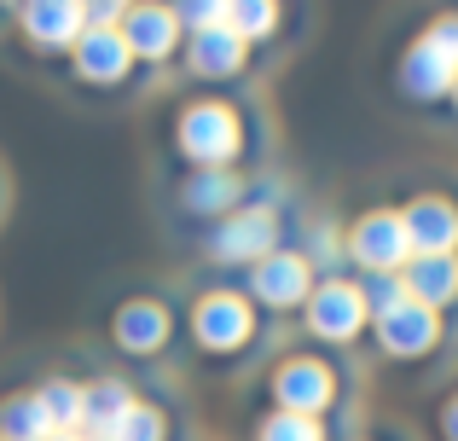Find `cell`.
I'll return each mask as SVG.
<instances>
[{"mask_svg":"<svg viewBox=\"0 0 458 441\" xmlns=\"http://www.w3.org/2000/svg\"><path fill=\"white\" fill-rule=\"evenodd\" d=\"M168 140L186 169H238L256 151V116L244 111V99L198 93V99H180Z\"/></svg>","mask_w":458,"mask_h":441,"instance_id":"obj_1","label":"cell"},{"mask_svg":"<svg viewBox=\"0 0 458 441\" xmlns=\"http://www.w3.org/2000/svg\"><path fill=\"white\" fill-rule=\"evenodd\" d=\"M186 337H191V349H198L203 360L233 366V360H244V354L256 349L261 308L250 302L244 291H226V284L198 291V296H191V314H186Z\"/></svg>","mask_w":458,"mask_h":441,"instance_id":"obj_2","label":"cell"},{"mask_svg":"<svg viewBox=\"0 0 458 441\" xmlns=\"http://www.w3.org/2000/svg\"><path fill=\"white\" fill-rule=\"evenodd\" d=\"M284 244V204L279 198H250L244 209H233L226 221H215L203 233V261L209 267H256L261 256Z\"/></svg>","mask_w":458,"mask_h":441,"instance_id":"obj_3","label":"cell"},{"mask_svg":"<svg viewBox=\"0 0 458 441\" xmlns=\"http://www.w3.org/2000/svg\"><path fill=\"white\" fill-rule=\"evenodd\" d=\"M267 401L273 412H296V419H325L336 424V407H343V372H336L325 354H284L267 372Z\"/></svg>","mask_w":458,"mask_h":441,"instance_id":"obj_4","label":"cell"},{"mask_svg":"<svg viewBox=\"0 0 458 441\" xmlns=\"http://www.w3.org/2000/svg\"><path fill=\"white\" fill-rule=\"evenodd\" d=\"M313 284H319V267L308 261V250L279 244L273 256H261L256 267H244V284H238V291L256 308H267V314H302Z\"/></svg>","mask_w":458,"mask_h":441,"instance_id":"obj_5","label":"cell"},{"mask_svg":"<svg viewBox=\"0 0 458 441\" xmlns=\"http://www.w3.org/2000/svg\"><path fill=\"white\" fill-rule=\"evenodd\" d=\"M302 331L313 343H331V349H343L360 331H371V308H366V296H360V279L319 273L313 296L302 302Z\"/></svg>","mask_w":458,"mask_h":441,"instance_id":"obj_6","label":"cell"},{"mask_svg":"<svg viewBox=\"0 0 458 441\" xmlns=\"http://www.w3.org/2000/svg\"><path fill=\"white\" fill-rule=\"evenodd\" d=\"M343 250L360 267V279H371V273H401L406 261H412V238H406V226H401V209H366V216L343 233Z\"/></svg>","mask_w":458,"mask_h":441,"instance_id":"obj_7","label":"cell"},{"mask_svg":"<svg viewBox=\"0 0 458 441\" xmlns=\"http://www.w3.org/2000/svg\"><path fill=\"white\" fill-rule=\"evenodd\" d=\"M70 76H76V88H93V93H116L134 81L140 58L128 53L123 30H81V41L70 47Z\"/></svg>","mask_w":458,"mask_h":441,"instance_id":"obj_8","label":"cell"},{"mask_svg":"<svg viewBox=\"0 0 458 441\" xmlns=\"http://www.w3.org/2000/svg\"><path fill=\"white\" fill-rule=\"evenodd\" d=\"M174 343V314L163 296H128L111 308V349L128 360H157Z\"/></svg>","mask_w":458,"mask_h":441,"instance_id":"obj_9","label":"cell"},{"mask_svg":"<svg viewBox=\"0 0 458 441\" xmlns=\"http://www.w3.org/2000/svg\"><path fill=\"white\" fill-rule=\"evenodd\" d=\"M371 337H377V349L389 354V360H429V354L441 349V337H447V326H441V314L436 308H424V302H412L406 296L401 308H389V314H377L371 319Z\"/></svg>","mask_w":458,"mask_h":441,"instance_id":"obj_10","label":"cell"},{"mask_svg":"<svg viewBox=\"0 0 458 441\" xmlns=\"http://www.w3.org/2000/svg\"><path fill=\"white\" fill-rule=\"evenodd\" d=\"M116 30H123L128 53H134L146 70L180 58V47H186V30H180V18H174V6H168V0H134V6L123 12V23H116Z\"/></svg>","mask_w":458,"mask_h":441,"instance_id":"obj_11","label":"cell"},{"mask_svg":"<svg viewBox=\"0 0 458 441\" xmlns=\"http://www.w3.org/2000/svg\"><path fill=\"white\" fill-rule=\"evenodd\" d=\"M250 204V181H244V169H191L186 181L174 186V209L180 216H191V221H226L233 209H244Z\"/></svg>","mask_w":458,"mask_h":441,"instance_id":"obj_12","label":"cell"},{"mask_svg":"<svg viewBox=\"0 0 458 441\" xmlns=\"http://www.w3.org/2000/svg\"><path fill=\"white\" fill-rule=\"evenodd\" d=\"M401 226L412 238V256H458V198L412 192L401 204Z\"/></svg>","mask_w":458,"mask_h":441,"instance_id":"obj_13","label":"cell"},{"mask_svg":"<svg viewBox=\"0 0 458 441\" xmlns=\"http://www.w3.org/2000/svg\"><path fill=\"white\" fill-rule=\"evenodd\" d=\"M453 76H458V70L447 64V58H441L424 35H412L406 53H401V64H394V93H401L406 105L424 111V105H441L453 93Z\"/></svg>","mask_w":458,"mask_h":441,"instance_id":"obj_14","label":"cell"},{"mask_svg":"<svg viewBox=\"0 0 458 441\" xmlns=\"http://www.w3.org/2000/svg\"><path fill=\"white\" fill-rule=\"evenodd\" d=\"M180 58H186V76L215 81V88H226V81H238V76L250 70V47L238 41L226 23H221V30H198V35H186Z\"/></svg>","mask_w":458,"mask_h":441,"instance_id":"obj_15","label":"cell"},{"mask_svg":"<svg viewBox=\"0 0 458 441\" xmlns=\"http://www.w3.org/2000/svg\"><path fill=\"white\" fill-rule=\"evenodd\" d=\"M18 30L41 53H70L81 41V30H88V12H81V0H23Z\"/></svg>","mask_w":458,"mask_h":441,"instance_id":"obj_16","label":"cell"},{"mask_svg":"<svg viewBox=\"0 0 458 441\" xmlns=\"http://www.w3.org/2000/svg\"><path fill=\"white\" fill-rule=\"evenodd\" d=\"M134 401L140 395H134L128 377H93V384H81V436L88 441H111Z\"/></svg>","mask_w":458,"mask_h":441,"instance_id":"obj_17","label":"cell"},{"mask_svg":"<svg viewBox=\"0 0 458 441\" xmlns=\"http://www.w3.org/2000/svg\"><path fill=\"white\" fill-rule=\"evenodd\" d=\"M401 284L412 302L447 314V308H458V256H412L401 267Z\"/></svg>","mask_w":458,"mask_h":441,"instance_id":"obj_18","label":"cell"},{"mask_svg":"<svg viewBox=\"0 0 458 441\" xmlns=\"http://www.w3.org/2000/svg\"><path fill=\"white\" fill-rule=\"evenodd\" d=\"M226 30L244 47H261L284 30V0H226Z\"/></svg>","mask_w":458,"mask_h":441,"instance_id":"obj_19","label":"cell"},{"mask_svg":"<svg viewBox=\"0 0 458 441\" xmlns=\"http://www.w3.org/2000/svg\"><path fill=\"white\" fill-rule=\"evenodd\" d=\"M47 436H58V430L35 389H18V395L0 401V441H47Z\"/></svg>","mask_w":458,"mask_h":441,"instance_id":"obj_20","label":"cell"},{"mask_svg":"<svg viewBox=\"0 0 458 441\" xmlns=\"http://www.w3.org/2000/svg\"><path fill=\"white\" fill-rule=\"evenodd\" d=\"M343 430L325 419H296V412H261L250 441H336Z\"/></svg>","mask_w":458,"mask_h":441,"instance_id":"obj_21","label":"cell"},{"mask_svg":"<svg viewBox=\"0 0 458 441\" xmlns=\"http://www.w3.org/2000/svg\"><path fill=\"white\" fill-rule=\"evenodd\" d=\"M35 395H41L53 430H81V384H76V377H47Z\"/></svg>","mask_w":458,"mask_h":441,"instance_id":"obj_22","label":"cell"},{"mask_svg":"<svg viewBox=\"0 0 458 441\" xmlns=\"http://www.w3.org/2000/svg\"><path fill=\"white\" fill-rule=\"evenodd\" d=\"M168 436H174L168 407H157V401H134V407H128V419L116 424L111 441H168Z\"/></svg>","mask_w":458,"mask_h":441,"instance_id":"obj_23","label":"cell"},{"mask_svg":"<svg viewBox=\"0 0 458 441\" xmlns=\"http://www.w3.org/2000/svg\"><path fill=\"white\" fill-rule=\"evenodd\" d=\"M168 6H174V18H180V30H186V35L221 30V23H226V0H168Z\"/></svg>","mask_w":458,"mask_h":441,"instance_id":"obj_24","label":"cell"},{"mask_svg":"<svg viewBox=\"0 0 458 441\" xmlns=\"http://www.w3.org/2000/svg\"><path fill=\"white\" fill-rule=\"evenodd\" d=\"M418 35H424V41H429V47H436V53L458 70V12H436V18H429Z\"/></svg>","mask_w":458,"mask_h":441,"instance_id":"obj_25","label":"cell"},{"mask_svg":"<svg viewBox=\"0 0 458 441\" xmlns=\"http://www.w3.org/2000/svg\"><path fill=\"white\" fill-rule=\"evenodd\" d=\"M128 6H134V0H81V12H88V30H116Z\"/></svg>","mask_w":458,"mask_h":441,"instance_id":"obj_26","label":"cell"},{"mask_svg":"<svg viewBox=\"0 0 458 441\" xmlns=\"http://www.w3.org/2000/svg\"><path fill=\"white\" fill-rule=\"evenodd\" d=\"M441 441H458V395L441 407Z\"/></svg>","mask_w":458,"mask_h":441,"instance_id":"obj_27","label":"cell"},{"mask_svg":"<svg viewBox=\"0 0 458 441\" xmlns=\"http://www.w3.org/2000/svg\"><path fill=\"white\" fill-rule=\"evenodd\" d=\"M47 441H88L81 430H58V436H47Z\"/></svg>","mask_w":458,"mask_h":441,"instance_id":"obj_28","label":"cell"},{"mask_svg":"<svg viewBox=\"0 0 458 441\" xmlns=\"http://www.w3.org/2000/svg\"><path fill=\"white\" fill-rule=\"evenodd\" d=\"M447 99H453V123H458V76H453V93H447Z\"/></svg>","mask_w":458,"mask_h":441,"instance_id":"obj_29","label":"cell"},{"mask_svg":"<svg viewBox=\"0 0 458 441\" xmlns=\"http://www.w3.org/2000/svg\"><path fill=\"white\" fill-rule=\"evenodd\" d=\"M360 441H394V436H360Z\"/></svg>","mask_w":458,"mask_h":441,"instance_id":"obj_30","label":"cell"}]
</instances>
